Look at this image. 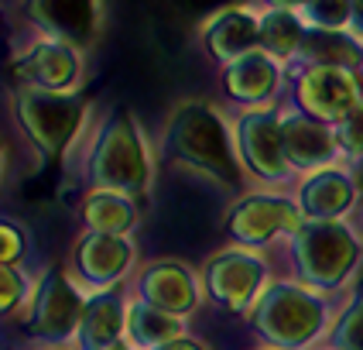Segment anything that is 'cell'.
Here are the masks:
<instances>
[{
    "label": "cell",
    "instance_id": "cell-1",
    "mask_svg": "<svg viewBox=\"0 0 363 350\" xmlns=\"http://www.w3.org/2000/svg\"><path fill=\"white\" fill-rule=\"evenodd\" d=\"M164 158L175 165H189L216 182H237V162H233V144L230 127L216 106L202 100H185L172 110L164 124Z\"/></svg>",
    "mask_w": 363,
    "mask_h": 350
},
{
    "label": "cell",
    "instance_id": "cell-2",
    "mask_svg": "<svg viewBox=\"0 0 363 350\" xmlns=\"http://www.w3.org/2000/svg\"><path fill=\"white\" fill-rule=\"evenodd\" d=\"M89 179L103 189H117L127 196H144L151 185V162L144 138L127 110H110L89 144Z\"/></svg>",
    "mask_w": 363,
    "mask_h": 350
},
{
    "label": "cell",
    "instance_id": "cell-3",
    "mask_svg": "<svg viewBox=\"0 0 363 350\" xmlns=\"http://www.w3.org/2000/svg\"><path fill=\"white\" fill-rule=\"evenodd\" d=\"M14 110H18L21 127L35 141V148L45 158H55L79 134L82 117H86V97L79 89L55 93V89L18 86L14 89Z\"/></svg>",
    "mask_w": 363,
    "mask_h": 350
},
{
    "label": "cell",
    "instance_id": "cell-4",
    "mask_svg": "<svg viewBox=\"0 0 363 350\" xmlns=\"http://www.w3.org/2000/svg\"><path fill=\"white\" fill-rule=\"evenodd\" d=\"M250 323L261 329L271 344L305 347L323 327V302L298 285H274L257 299Z\"/></svg>",
    "mask_w": 363,
    "mask_h": 350
},
{
    "label": "cell",
    "instance_id": "cell-5",
    "mask_svg": "<svg viewBox=\"0 0 363 350\" xmlns=\"http://www.w3.org/2000/svg\"><path fill=\"white\" fill-rule=\"evenodd\" d=\"M295 261L308 285H336L357 261V241L333 220L302 224L295 230Z\"/></svg>",
    "mask_w": 363,
    "mask_h": 350
},
{
    "label": "cell",
    "instance_id": "cell-6",
    "mask_svg": "<svg viewBox=\"0 0 363 350\" xmlns=\"http://www.w3.org/2000/svg\"><path fill=\"white\" fill-rule=\"evenodd\" d=\"M21 7L45 38H59L79 52L100 41L103 0H21Z\"/></svg>",
    "mask_w": 363,
    "mask_h": 350
},
{
    "label": "cell",
    "instance_id": "cell-7",
    "mask_svg": "<svg viewBox=\"0 0 363 350\" xmlns=\"http://www.w3.org/2000/svg\"><path fill=\"white\" fill-rule=\"evenodd\" d=\"M11 72L18 86L72 93L82 80V52L59 38H38L14 55Z\"/></svg>",
    "mask_w": 363,
    "mask_h": 350
},
{
    "label": "cell",
    "instance_id": "cell-8",
    "mask_svg": "<svg viewBox=\"0 0 363 350\" xmlns=\"http://www.w3.org/2000/svg\"><path fill=\"white\" fill-rule=\"evenodd\" d=\"M298 103L315 121H343L346 114L360 103V86L350 69L336 65H308L298 80Z\"/></svg>",
    "mask_w": 363,
    "mask_h": 350
},
{
    "label": "cell",
    "instance_id": "cell-9",
    "mask_svg": "<svg viewBox=\"0 0 363 350\" xmlns=\"http://www.w3.org/2000/svg\"><path fill=\"white\" fill-rule=\"evenodd\" d=\"M82 309L86 302L79 299V292L72 288V282L62 275L59 268H52L41 278L38 292L31 299V312H28V327L41 340H62L82 323Z\"/></svg>",
    "mask_w": 363,
    "mask_h": 350
},
{
    "label": "cell",
    "instance_id": "cell-10",
    "mask_svg": "<svg viewBox=\"0 0 363 350\" xmlns=\"http://www.w3.org/2000/svg\"><path fill=\"white\" fill-rule=\"evenodd\" d=\"M237 141L247 165L261 179H284L288 175V151L281 141V114L278 110H247L237 121Z\"/></svg>",
    "mask_w": 363,
    "mask_h": 350
},
{
    "label": "cell",
    "instance_id": "cell-11",
    "mask_svg": "<svg viewBox=\"0 0 363 350\" xmlns=\"http://www.w3.org/2000/svg\"><path fill=\"white\" fill-rule=\"evenodd\" d=\"M264 285V261L257 254L243 251H223L206 268V288L223 309L254 306V295Z\"/></svg>",
    "mask_w": 363,
    "mask_h": 350
},
{
    "label": "cell",
    "instance_id": "cell-12",
    "mask_svg": "<svg viewBox=\"0 0 363 350\" xmlns=\"http://www.w3.org/2000/svg\"><path fill=\"white\" fill-rule=\"evenodd\" d=\"M199 31L206 52L223 65L261 48V14H254L250 7H240V4H230L216 14H209Z\"/></svg>",
    "mask_w": 363,
    "mask_h": 350
},
{
    "label": "cell",
    "instance_id": "cell-13",
    "mask_svg": "<svg viewBox=\"0 0 363 350\" xmlns=\"http://www.w3.org/2000/svg\"><path fill=\"white\" fill-rule=\"evenodd\" d=\"M134 261V247L123 237H110V234H86L76 254H72V268L86 285L106 288L113 282H121V275Z\"/></svg>",
    "mask_w": 363,
    "mask_h": 350
},
{
    "label": "cell",
    "instance_id": "cell-14",
    "mask_svg": "<svg viewBox=\"0 0 363 350\" xmlns=\"http://www.w3.org/2000/svg\"><path fill=\"white\" fill-rule=\"evenodd\" d=\"M302 226V213L284 199H267V196H254L233 206L230 213V230L233 237H240L247 244H261L267 237H274L278 230H298Z\"/></svg>",
    "mask_w": 363,
    "mask_h": 350
},
{
    "label": "cell",
    "instance_id": "cell-15",
    "mask_svg": "<svg viewBox=\"0 0 363 350\" xmlns=\"http://www.w3.org/2000/svg\"><path fill=\"white\" fill-rule=\"evenodd\" d=\"M138 288H141L144 302L164 309V312H172V316L192 312V309H196V299H199L196 278L189 275V268L175 265V261H158V265L144 268Z\"/></svg>",
    "mask_w": 363,
    "mask_h": 350
},
{
    "label": "cell",
    "instance_id": "cell-16",
    "mask_svg": "<svg viewBox=\"0 0 363 350\" xmlns=\"http://www.w3.org/2000/svg\"><path fill=\"white\" fill-rule=\"evenodd\" d=\"M281 141L288 151L291 165H325L336 155V134H329V127L315 117H308L305 110H284L281 114Z\"/></svg>",
    "mask_w": 363,
    "mask_h": 350
},
{
    "label": "cell",
    "instance_id": "cell-17",
    "mask_svg": "<svg viewBox=\"0 0 363 350\" xmlns=\"http://www.w3.org/2000/svg\"><path fill=\"white\" fill-rule=\"evenodd\" d=\"M278 80H281V69H278V59H271L267 52L254 48L247 52L243 59L230 62L223 69V86L233 100L243 103H264L267 97H274L278 89Z\"/></svg>",
    "mask_w": 363,
    "mask_h": 350
},
{
    "label": "cell",
    "instance_id": "cell-18",
    "mask_svg": "<svg viewBox=\"0 0 363 350\" xmlns=\"http://www.w3.org/2000/svg\"><path fill=\"white\" fill-rule=\"evenodd\" d=\"M123 327H127V306L121 302V295H113V292L93 295V299L86 302V309H82V323H79L82 350L117 347Z\"/></svg>",
    "mask_w": 363,
    "mask_h": 350
},
{
    "label": "cell",
    "instance_id": "cell-19",
    "mask_svg": "<svg viewBox=\"0 0 363 350\" xmlns=\"http://www.w3.org/2000/svg\"><path fill=\"white\" fill-rule=\"evenodd\" d=\"M302 213L315 217V220H333L350 209L353 203V182L346 179L340 168H323L312 172L302 182Z\"/></svg>",
    "mask_w": 363,
    "mask_h": 350
},
{
    "label": "cell",
    "instance_id": "cell-20",
    "mask_svg": "<svg viewBox=\"0 0 363 350\" xmlns=\"http://www.w3.org/2000/svg\"><path fill=\"white\" fill-rule=\"evenodd\" d=\"M363 38H357L350 28L346 31H325V28H308L298 55L308 59V65H336V69H360L363 65Z\"/></svg>",
    "mask_w": 363,
    "mask_h": 350
},
{
    "label": "cell",
    "instance_id": "cell-21",
    "mask_svg": "<svg viewBox=\"0 0 363 350\" xmlns=\"http://www.w3.org/2000/svg\"><path fill=\"white\" fill-rule=\"evenodd\" d=\"M134 220H138V209L130 203V196L117 189H96L82 203V224L89 226V234L123 237L134 226Z\"/></svg>",
    "mask_w": 363,
    "mask_h": 350
},
{
    "label": "cell",
    "instance_id": "cell-22",
    "mask_svg": "<svg viewBox=\"0 0 363 350\" xmlns=\"http://www.w3.org/2000/svg\"><path fill=\"white\" fill-rule=\"evenodd\" d=\"M308 24L298 11H281V7H267L261 14V52H267L271 59H291L298 55L305 41Z\"/></svg>",
    "mask_w": 363,
    "mask_h": 350
},
{
    "label": "cell",
    "instance_id": "cell-23",
    "mask_svg": "<svg viewBox=\"0 0 363 350\" xmlns=\"http://www.w3.org/2000/svg\"><path fill=\"white\" fill-rule=\"evenodd\" d=\"M127 333L138 347L155 350L172 340H182V319L151 302H130L127 306Z\"/></svg>",
    "mask_w": 363,
    "mask_h": 350
},
{
    "label": "cell",
    "instance_id": "cell-24",
    "mask_svg": "<svg viewBox=\"0 0 363 350\" xmlns=\"http://www.w3.org/2000/svg\"><path fill=\"white\" fill-rule=\"evenodd\" d=\"M302 18L308 28H325V31H346L353 18L350 0H308L302 7Z\"/></svg>",
    "mask_w": 363,
    "mask_h": 350
},
{
    "label": "cell",
    "instance_id": "cell-25",
    "mask_svg": "<svg viewBox=\"0 0 363 350\" xmlns=\"http://www.w3.org/2000/svg\"><path fill=\"white\" fill-rule=\"evenodd\" d=\"M336 347L340 350H363V292L357 302L343 312L340 327H336Z\"/></svg>",
    "mask_w": 363,
    "mask_h": 350
},
{
    "label": "cell",
    "instance_id": "cell-26",
    "mask_svg": "<svg viewBox=\"0 0 363 350\" xmlns=\"http://www.w3.org/2000/svg\"><path fill=\"white\" fill-rule=\"evenodd\" d=\"M336 144L343 148L346 155L363 158V100L346 114L343 121L336 124Z\"/></svg>",
    "mask_w": 363,
    "mask_h": 350
},
{
    "label": "cell",
    "instance_id": "cell-27",
    "mask_svg": "<svg viewBox=\"0 0 363 350\" xmlns=\"http://www.w3.org/2000/svg\"><path fill=\"white\" fill-rule=\"evenodd\" d=\"M0 237H4V265L11 268L21 254H24V237H21L18 224H11V220L0 226Z\"/></svg>",
    "mask_w": 363,
    "mask_h": 350
},
{
    "label": "cell",
    "instance_id": "cell-28",
    "mask_svg": "<svg viewBox=\"0 0 363 350\" xmlns=\"http://www.w3.org/2000/svg\"><path fill=\"white\" fill-rule=\"evenodd\" d=\"M21 299H24V282H21V275L14 268L4 265V309H7V312L18 309Z\"/></svg>",
    "mask_w": 363,
    "mask_h": 350
},
{
    "label": "cell",
    "instance_id": "cell-29",
    "mask_svg": "<svg viewBox=\"0 0 363 350\" xmlns=\"http://www.w3.org/2000/svg\"><path fill=\"white\" fill-rule=\"evenodd\" d=\"M182 11H196V14H216V11H223V7H230V0H175Z\"/></svg>",
    "mask_w": 363,
    "mask_h": 350
},
{
    "label": "cell",
    "instance_id": "cell-30",
    "mask_svg": "<svg viewBox=\"0 0 363 350\" xmlns=\"http://www.w3.org/2000/svg\"><path fill=\"white\" fill-rule=\"evenodd\" d=\"M353 4V18H350V31L363 38V0H350Z\"/></svg>",
    "mask_w": 363,
    "mask_h": 350
},
{
    "label": "cell",
    "instance_id": "cell-31",
    "mask_svg": "<svg viewBox=\"0 0 363 350\" xmlns=\"http://www.w3.org/2000/svg\"><path fill=\"white\" fill-rule=\"evenodd\" d=\"M267 7H281V11H302L308 0H264Z\"/></svg>",
    "mask_w": 363,
    "mask_h": 350
},
{
    "label": "cell",
    "instance_id": "cell-32",
    "mask_svg": "<svg viewBox=\"0 0 363 350\" xmlns=\"http://www.w3.org/2000/svg\"><path fill=\"white\" fill-rule=\"evenodd\" d=\"M155 350H206V347H199V344H189V340H172V344L155 347Z\"/></svg>",
    "mask_w": 363,
    "mask_h": 350
},
{
    "label": "cell",
    "instance_id": "cell-33",
    "mask_svg": "<svg viewBox=\"0 0 363 350\" xmlns=\"http://www.w3.org/2000/svg\"><path fill=\"white\" fill-rule=\"evenodd\" d=\"M110 350H127V347H123V344H117V347H110Z\"/></svg>",
    "mask_w": 363,
    "mask_h": 350
}]
</instances>
